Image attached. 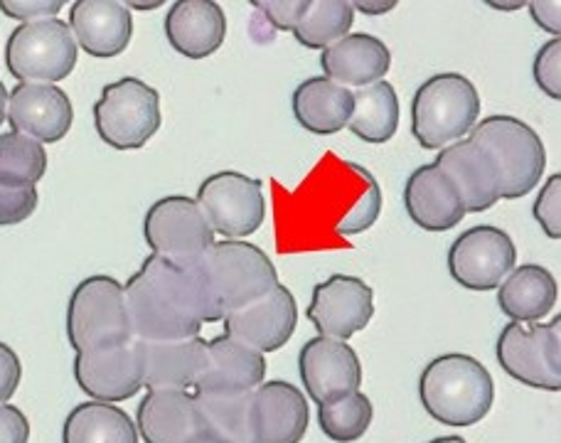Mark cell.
<instances>
[{"mask_svg":"<svg viewBox=\"0 0 561 443\" xmlns=\"http://www.w3.org/2000/svg\"><path fill=\"white\" fill-rule=\"evenodd\" d=\"M134 340L197 338L207 323L193 269L150 254L124 286Z\"/></svg>","mask_w":561,"mask_h":443,"instance_id":"cell-1","label":"cell"},{"mask_svg":"<svg viewBox=\"0 0 561 443\" xmlns=\"http://www.w3.org/2000/svg\"><path fill=\"white\" fill-rule=\"evenodd\" d=\"M193 276L205 304L207 323L264 298L278 286V274L266 251L244 239L215 241L197 261Z\"/></svg>","mask_w":561,"mask_h":443,"instance_id":"cell-2","label":"cell"},{"mask_svg":"<svg viewBox=\"0 0 561 443\" xmlns=\"http://www.w3.org/2000/svg\"><path fill=\"white\" fill-rule=\"evenodd\" d=\"M421 405L438 424L466 429L483 421L493 409L495 385L476 357L448 352L431 360L419 379Z\"/></svg>","mask_w":561,"mask_h":443,"instance_id":"cell-3","label":"cell"},{"mask_svg":"<svg viewBox=\"0 0 561 443\" xmlns=\"http://www.w3.org/2000/svg\"><path fill=\"white\" fill-rule=\"evenodd\" d=\"M480 116V96L468 77L444 72L426 79L412 102V134L426 150H440L468 136Z\"/></svg>","mask_w":561,"mask_h":443,"instance_id":"cell-4","label":"cell"},{"mask_svg":"<svg viewBox=\"0 0 561 443\" xmlns=\"http://www.w3.org/2000/svg\"><path fill=\"white\" fill-rule=\"evenodd\" d=\"M468 138L485 150L497 168L500 200H519L533 193L547 168V150L533 126L515 116H488Z\"/></svg>","mask_w":561,"mask_h":443,"instance_id":"cell-5","label":"cell"},{"mask_svg":"<svg viewBox=\"0 0 561 443\" xmlns=\"http://www.w3.org/2000/svg\"><path fill=\"white\" fill-rule=\"evenodd\" d=\"M67 338L77 352L128 345L134 340L124 284L112 276H89L67 306Z\"/></svg>","mask_w":561,"mask_h":443,"instance_id":"cell-6","label":"cell"},{"mask_svg":"<svg viewBox=\"0 0 561 443\" xmlns=\"http://www.w3.org/2000/svg\"><path fill=\"white\" fill-rule=\"evenodd\" d=\"M79 47L62 20H43L13 30L5 45V65L20 84H55L75 72Z\"/></svg>","mask_w":561,"mask_h":443,"instance_id":"cell-7","label":"cell"},{"mask_svg":"<svg viewBox=\"0 0 561 443\" xmlns=\"http://www.w3.org/2000/svg\"><path fill=\"white\" fill-rule=\"evenodd\" d=\"M94 126L106 146L144 148L160 128V94L136 77L106 84L94 104Z\"/></svg>","mask_w":561,"mask_h":443,"instance_id":"cell-8","label":"cell"},{"mask_svg":"<svg viewBox=\"0 0 561 443\" xmlns=\"http://www.w3.org/2000/svg\"><path fill=\"white\" fill-rule=\"evenodd\" d=\"M144 237L153 257L180 269L195 266L215 245L213 227L187 195H168L150 205L144 219Z\"/></svg>","mask_w":561,"mask_h":443,"instance_id":"cell-9","label":"cell"},{"mask_svg":"<svg viewBox=\"0 0 561 443\" xmlns=\"http://www.w3.org/2000/svg\"><path fill=\"white\" fill-rule=\"evenodd\" d=\"M561 320L507 323L497 338V362L510 377L542 391L561 389Z\"/></svg>","mask_w":561,"mask_h":443,"instance_id":"cell-10","label":"cell"},{"mask_svg":"<svg viewBox=\"0 0 561 443\" xmlns=\"http://www.w3.org/2000/svg\"><path fill=\"white\" fill-rule=\"evenodd\" d=\"M197 207L207 225L225 239H244L264 225L266 200L262 180L237 170H219L197 190Z\"/></svg>","mask_w":561,"mask_h":443,"instance_id":"cell-11","label":"cell"},{"mask_svg":"<svg viewBox=\"0 0 561 443\" xmlns=\"http://www.w3.org/2000/svg\"><path fill=\"white\" fill-rule=\"evenodd\" d=\"M517 249L507 231L480 225L460 235L448 249V274L468 291H493L515 269Z\"/></svg>","mask_w":561,"mask_h":443,"instance_id":"cell-12","label":"cell"},{"mask_svg":"<svg viewBox=\"0 0 561 443\" xmlns=\"http://www.w3.org/2000/svg\"><path fill=\"white\" fill-rule=\"evenodd\" d=\"M375 316V291L363 279L335 274L313 288L308 320L320 338L350 340Z\"/></svg>","mask_w":561,"mask_h":443,"instance_id":"cell-13","label":"cell"},{"mask_svg":"<svg viewBox=\"0 0 561 443\" xmlns=\"http://www.w3.org/2000/svg\"><path fill=\"white\" fill-rule=\"evenodd\" d=\"M75 379L79 389L94 401L116 405L126 401L138 389H144V365H140L138 342L128 345L77 352L75 355Z\"/></svg>","mask_w":561,"mask_h":443,"instance_id":"cell-14","label":"cell"},{"mask_svg":"<svg viewBox=\"0 0 561 443\" xmlns=\"http://www.w3.org/2000/svg\"><path fill=\"white\" fill-rule=\"evenodd\" d=\"M298 372L316 407L357 391L363 385V365L357 352L343 340L320 336L308 340L298 355Z\"/></svg>","mask_w":561,"mask_h":443,"instance_id":"cell-15","label":"cell"},{"mask_svg":"<svg viewBox=\"0 0 561 443\" xmlns=\"http://www.w3.org/2000/svg\"><path fill=\"white\" fill-rule=\"evenodd\" d=\"M225 336L256 352H276L294 336L298 323L296 298L286 286H276L272 294L244 308L227 314Z\"/></svg>","mask_w":561,"mask_h":443,"instance_id":"cell-16","label":"cell"},{"mask_svg":"<svg viewBox=\"0 0 561 443\" xmlns=\"http://www.w3.org/2000/svg\"><path fill=\"white\" fill-rule=\"evenodd\" d=\"M5 118L13 134L27 136L37 144H57L62 140L75 121V109L69 96L55 84H18L8 92Z\"/></svg>","mask_w":561,"mask_h":443,"instance_id":"cell-17","label":"cell"},{"mask_svg":"<svg viewBox=\"0 0 561 443\" xmlns=\"http://www.w3.org/2000/svg\"><path fill=\"white\" fill-rule=\"evenodd\" d=\"M136 429L146 443H197L207 436L195 395L185 389L148 391L136 411Z\"/></svg>","mask_w":561,"mask_h":443,"instance_id":"cell-18","label":"cell"},{"mask_svg":"<svg viewBox=\"0 0 561 443\" xmlns=\"http://www.w3.org/2000/svg\"><path fill=\"white\" fill-rule=\"evenodd\" d=\"M440 173H446L463 200L466 213H488L500 203V175L490 156L470 138L440 148L436 158Z\"/></svg>","mask_w":561,"mask_h":443,"instance_id":"cell-19","label":"cell"},{"mask_svg":"<svg viewBox=\"0 0 561 443\" xmlns=\"http://www.w3.org/2000/svg\"><path fill=\"white\" fill-rule=\"evenodd\" d=\"M266 360L262 352L242 345L227 336L207 342V355L195 391L203 395H239L264 385Z\"/></svg>","mask_w":561,"mask_h":443,"instance_id":"cell-20","label":"cell"},{"mask_svg":"<svg viewBox=\"0 0 561 443\" xmlns=\"http://www.w3.org/2000/svg\"><path fill=\"white\" fill-rule=\"evenodd\" d=\"M67 25L77 47L102 59L122 55L134 35L131 10L118 0H77Z\"/></svg>","mask_w":561,"mask_h":443,"instance_id":"cell-21","label":"cell"},{"mask_svg":"<svg viewBox=\"0 0 561 443\" xmlns=\"http://www.w3.org/2000/svg\"><path fill=\"white\" fill-rule=\"evenodd\" d=\"M256 443H300L308 431L310 409L304 391L284 379L264 382L254 389Z\"/></svg>","mask_w":561,"mask_h":443,"instance_id":"cell-22","label":"cell"},{"mask_svg":"<svg viewBox=\"0 0 561 443\" xmlns=\"http://www.w3.org/2000/svg\"><path fill=\"white\" fill-rule=\"evenodd\" d=\"M144 365V387L148 391L165 389H195V382L203 372L207 340H136Z\"/></svg>","mask_w":561,"mask_h":443,"instance_id":"cell-23","label":"cell"},{"mask_svg":"<svg viewBox=\"0 0 561 443\" xmlns=\"http://www.w3.org/2000/svg\"><path fill=\"white\" fill-rule=\"evenodd\" d=\"M404 205L414 225L426 231H448L468 215L456 185L436 163L421 166L409 175Z\"/></svg>","mask_w":561,"mask_h":443,"instance_id":"cell-24","label":"cell"},{"mask_svg":"<svg viewBox=\"0 0 561 443\" xmlns=\"http://www.w3.org/2000/svg\"><path fill=\"white\" fill-rule=\"evenodd\" d=\"M323 75L340 87H369L382 82L392 67V53L382 39L367 33H350L320 55Z\"/></svg>","mask_w":561,"mask_h":443,"instance_id":"cell-25","label":"cell"},{"mask_svg":"<svg viewBox=\"0 0 561 443\" xmlns=\"http://www.w3.org/2000/svg\"><path fill=\"white\" fill-rule=\"evenodd\" d=\"M227 18L213 0H178L165 15V37L178 55L205 59L225 43Z\"/></svg>","mask_w":561,"mask_h":443,"instance_id":"cell-26","label":"cell"},{"mask_svg":"<svg viewBox=\"0 0 561 443\" xmlns=\"http://www.w3.org/2000/svg\"><path fill=\"white\" fill-rule=\"evenodd\" d=\"M290 109L300 126L316 136H333L347 128L353 116V92L328 77H310L296 87Z\"/></svg>","mask_w":561,"mask_h":443,"instance_id":"cell-27","label":"cell"},{"mask_svg":"<svg viewBox=\"0 0 561 443\" xmlns=\"http://www.w3.org/2000/svg\"><path fill=\"white\" fill-rule=\"evenodd\" d=\"M497 306L513 323H537L557 306V279L539 264L513 269L497 286Z\"/></svg>","mask_w":561,"mask_h":443,"instance_id":"cell-28","label":"cell"},{"mask_svg":"<svg viewBox=\"0 0 561 443\" xmlns=\"http://www.w3.org/2000/svg\"><path fill=\"white\" fill-rule=\"evenodd\" d=\"M62 443H138V429L124 409L104 401H84L69 411Z\"/></svg>","mask_w":561,"mask_h":443,"instance_id":"cell-29","label":"cell"},{"mask_svg":"<svg viewBox=\"0 0 561 443\" xmlns=\"http://www.w3.org/2000/svg\"><path fill=\"white\" fill-rule=\"evenodd\" d=\"M199 417H203L205 434L222 443H256L254 434V391L239 395H203L193 391Z\"/></svg>","mask_w":561,"mask_h":443,"instance_id":"cell-30","label":"cell"},{"mask_svg":"<svg viewBox=\"0 0 561 443\" xmlns=\"http://www.w3.org/2000/svg\"><path fill=\"white\" fill-rule=\"evenodd\" d=\"M347 128L365 144H387L399 128L397 89L382 79L353 92V116Z\"/></svg>","mask_w":561,"mask_h":443,"instance_id":"cell-31","label":"cell"},{"mask_svg":"<svg viewBox=\"0 0 561 443\" xmlns=\"http://www.w3.org/2000/svg\"><path fill=\"white\" fill-rule=\"evenodd\" d=\"M355 8L347 0H306L290 33L308 49H325L350 35Z\"/></svg>","mask_w":561,"mask_h":443,"instance_id":"cell-32","label":"cell"},{"mask_svg":"<svg viewBox=\"0 0 561 443\" xmlns=\"http://www.w3.org/2000/svg\"><path fill=\"white\" fill-rule=\"evenodd\" d=\"M375 407L365 391H350L318 407V424L335 443H353L367 434L373 424Z\"/></svg>","mask_w":561,"mask_h":443,"instance_id":"cell-33","label":"cell"},{"mask_svg":"<svg viewBox=\"0 0 561 443\" xmlns=\"http://www.w3.org/2000/svg\"><path fill=\"white\" fill-rule=\"evenodd\" d=\"M45 170L47 154L43 144L20 134H0V185L35 188Z\"/></svg>","mask_w":561,"mask_h":443,"instance_id":"cell-34","label":"cell"},{"mask_svg":"<svg viewBox=\"0 0 561 443\" xmlns=\"http://www.w3.org/2000/svg\"><path fill=\"white\" fill-rule=\"evenodd\" d=\"M359 175L365 178L367 183V190L363 193V197H359L357 207L353 209V213H347L343 219H340L337 225V235H363L365 229H369L377 222L379 217V209H382V195H379V188L375 183V178L367 173L365 168L359 166H353Z\"/></svg>","mask_w":561,"mask_h":443,"instance_id":"cell-35","label":"cell"},{"mask_svg":"<svg viewBox=\"0 0 561 443\" xmlns=\"http://www.w3.org/2000/svg\"><path fill=\"white\" fill-rule=\"evenodd\" d=\"M535 82L547 96L559 99L561 96V43L559 37L549 39L547 45L539 47L533 67Z\"/></svg>","mask_w":561,"mask_h":443,"instance_id":"cell-36","label":"cell"},{"mask_svg":"<svg viewBox=\"0 0 561 443\" xmlns=\"http://www.w3.org/2000/svg\"><path fill=\"white\" fill-rule=\"evenodd\" d=\"M533 215L547 237H561V175H552L537 195Z\"/></svg>","mask_w":561,"mask_h":443,"instance_id":"cell-37","label":"cell"},{"mask_svg":"<svg viewBox=\"0 0 561 443\" xmlns=\"http://www.w3.org/2000/svg\"><path fill=\"white\" fill-rule=\"evenodd\" d=\"M37 188H5L0 185V227H13L33 217L37 209Z\"/></svg>","mask_w":561,"mask_h":443,"instance_id":"cell-38","label":"cell"},{"mask_svg":"<svg viewBox=\"0 0 561 443\" xmlns=\"http://www.w3.org/2000/svg\"><path fill=\"white\" fill-rule=\"evenodd\" d=\"M62 5V0H0V10H3L8 18L20 20L23 25L55 20Z\"/></svg>","mask_w":561,"mask_h":443,"instance_id":"cell-39","label":"cell"},{"mask_svg":"<svg viewBox=\"0 0 561 443\" xmlns=\"http://www.w3.org/2000/svg\"><path fill=\"white\" fill-rule=\"evenodd\" d=\"M306 0H284V3H280V0H272V3H266V0H256L254 3V8L262 10L264 18L276 30H294Z\"/></svg>","mask_w":561,"mask_h":443,"instance_id":"cell-40","label":"cell"},{"mask_svg":"<svg viewBox=\"0 0 561 443\" xmlns=\"http://www.w3.org/2000/svg\"><path fill=\"white\" fill-rule=\"evenodd\" d=\"M23 379V365L15 350H10L5 342H0V405H8V399L15 395Z\"/></svg>","mask_w":561,"mask_h":443,"instance_id":"cell-41","label":"cell"},{"mask_svg":"<svg viewBox=\"0 0 561 443\" xmlns=\"http://www.w3.org/2000/svg\"><path fill=\"white\" fill-rule=\"evenodd\" d=\"M30 421L13 405H0V443H27Z\"/></svg>","mask_w":561,"mask_h":443,"instance_id":"cell-42","label":"cell"},{"mask_svg":"<svg viewBox=\"0 0 561 443\" xmlns=\"http://www.w3.org/2000/svg\"><path fill=\"white\" fill-rule=\"evenodd\" d=\"M529 13H533L535 23L545 30L549 35H559V10L561 3L559 0H552V3H529Z\"/></svg>","mask_w":561,"mask_h":443,"instance_id":"cell-43","label":"cell"},{"mask_svg":"<svg viewBox=\"0 0 561 443\" xmlns=\"http://www.w3.org/2000/svg\"><path fill=\"white\" fill-rule=\"evenodd\" d=\"M355 10H363L367 15H385L389 10L397 8L394 0H385V3H353Z\"/></svg>","mask_w":561,"mask_h":443,"instance_id":"cell-44","label":"cell"},{"mask_svg":"<svg viewBox=\"0 0 561 443\" xmlns=\"http://www.w3.org/2000/svg\"><path fill=\"white\" fill-rule=\"evenodd\" d=\"M5 111H8V89L3 82H0V126H3L5 121Z\"/></svg>","mask_w":561,"mask_h":443,"instance_id":"cell-45","label":"cell"},{"mask_svg":"<svg viewBox=\"0 0 561 443\" xmlns=\"http://www.w3.org/2000/svg\"><path fill=\"white\" fill-rule=\"evenodd\" d=\"M163 5V0H156V3H128L126 8H134V10H156Z\"/></svg>","mask_w":561,"mask_h":443,"instance_id":"cell-46","label":"cell"},{"mask_svg":"<svg viewBox=\"0 0 561 443\" xmlns=\"http://www.w3.org/2000/svg\"><path fill=\"white\" fill-rule=\"evenodd\" d=\"M428 443H468L463 436H440V439H434Z\"/></svg>","mask_w":561,"mask_h":443,"instance_id":"cell-47","label":"cell"},{"mask_svg":"<svg viewBox=\"0 0 561 443\" xmlns=\"http://www.w3.org/2000/svg\"><path fill=\"white\" fill-rule=\"evenodd\" d=\"M490 8H497V10H517V8H523L525 3H488Z\"/></svg>","mask_w":561,"mask_h":443,"instance_id":"cell-48","label":"cell"},{"mask_svg":"<svg viewBox=\"0 0 561 443\" xmlns=\"http://www.w3.org/2000/svg\"><path fill=\"white\" fill-rule=\"evenodd\" d=\"M197 443H222V441H217V439H209V436H205V439H199Z\"/></svg>","mask_w":561,"mask_h":443,"instance_id":"cell-49","label":"cell"}]
</instances>
